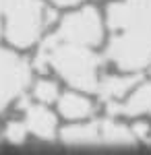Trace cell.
I'll return each mask as SVG.
<instances>
[{"mask_svg": "<svg viewBox=\"0 0 151 155\" xmlns=\"http://www.w3.org/2000/svg\"><path fill=\"white\" fill-rule=\"evenodd\" d=\"M31 79L29 62L15 52L0 50V112L11 104L15 97L23 93Z\"/></svg>", "mask_w": 151, "mask_h": 155, "instance_id": "cell-5", "label": "cell"}, {"mask_svg": "<svg viewBox=\"0 0 151 155\" xmlns=\"http://www.w3.org/2000/svg\"><path fill=\"white\" fill-rule=\"evenodd\" d=\"M108 58L122 71H141L151 62V29H128L108 46Z\"/></svg>", "mask_w": 151, "mask_h": 155, "instance_id": "cell-3", "label": "cell"}, {"mask_svg": "<svg viewBox=\"0 0 151 155\" xmlns=\"http://www.w3.org/2000/svg\"><path fill=\"white\" fill-rule=\"evenodd\" d=\"M133 132H135L137 137H145V134L149 132V126H147V124H135V126H133Z\"/></svg>", "mask_w": 151, "mask_h": 155, "instance_id": "cell-15", "label": "cell"}, {"mask_svg": "<svg viewBox=\"0 0 151 155\" xmlns=\"http://www.w3.org/2000/svg\"><path fill=\"white\" fill-rule=\"evenodd\" d=\"M33 93H35V99L39 104H52V101L58 99V87L52 81H39V83L35 85Z\"/></svg>", "mask_w": 151, "mask_h": 155, "instance_id": "cell-13", "label": "cell"}, {"mask_svg": "<svg viewBox=\"0 0 151 155\" xmlns=\"http://www.w3.org/2000/svg\"><path fill=\"white\" fill-rule=\"evenodd\" d=\"M108 23L116 31L151 29V0H124L110 4Z\"/></svg>", "mask_w": 151, "mask_h": 155, "instance_id": "cell-6", "label": "cell"}, {"mask_svg": "<svg viewBox=\"0 0 151 155\" xmlns=\"http://www.w3.org/2000/svg\"><path fill=\"white\" fill-rule=\"evenodd\" d=\"M54 4H58V6H70V4H77V2H81V0H52Z\"/></svg>", "mask_w": 151, "mask_h": 155, "instance_id": "cell-16", "label": "cell"}, {"mask_svg": "<svg viewBox=\"0 0 151 155\" xmlns=\"http://www.w3.org/2000/svg\"><path fill=\"white\" fill-rule=\"evenodd\" d=\"M4 12L6 37L19 48L35 44L44 25H48V8L42 0H11Z\"/></svg>", "mask_w": 151, "mask_h": 155, "instance_id": "cell-2", "label": "cell"}, {"mask_svg": "<svg viewBox=\"0 0 151 155\" xmlns=\"http://www.w3.org/2000/svg\"><path fill=\"white\" fill-rule=\"evenodd\" d=\"M56 37L69 44L77 46H97L102 41V21L95 8L87 6L81 8L79 12H72L69 17H64V21L60 23Z\"/></svg>", "mask_w": 151, "mask_h": 155, "instance_id": "cell-4", "label": "cell"}, {"mask_svg": "<svg viewBox=\"0 0 151 155\" xmlns=\"http://www.w3.org/2000/svg\"><path fill=\"white\" fill-rule=\"evenodd\" d=\"M6 6H8V0H0V12L4 11V8H6Z\"/></svg>", "mask_w": 151, "mask_h": 155, "instance_id": "cell-17", "label": "cell"}, {"mask_svg": "<svg viewBox=\"0 0 151 155\" xmlns=\"http://www.w3.org/2000/svg\"><path fill=\"white\" fill-rule=\"evenodd\" d=\"M62 141L69 145H97L102 143V122L77 124L62 130Z\"/></svg>", "mask_w": 151, "mask_h": 155, "instance_id": "cell-9", "label": "cell"}, {"mask_svg": "<svg viewBox=\"0 0 151 155\" xmlns=\"http://www.w3.org/2000/svg\"><path fill=\"white\" fill-rule=\"evenodd\" d=\"M58 107H60V114H64L70 120H83L87 116H91V112H93L91 101L81 95H77V93L62 95L58 101Z\"/></svg>", "mask_w": 151, "mask_h": 155, "instance_id": "cell-11", "label": "cell"}, {"mask_svg": "<svg viewBox=\"0 0 151 155\" xmlns=\"http://www.w3.org/2000/svg\"><path fill=\"white\" fill-rule=\"evenodd\" d=\"M139 81V77H104L97 85V93L104 101H116L120 97H124L135 87Z\"/></svg>", "mask_w": 151, "mask_h": 155, "instance_id": "cell-10", "label": "cell"}, {"mask_svg": "<svg viewBox=\"0 0 151 155\" xmlns=\"http://www.w3.org/2000/svg\"><path fill=\"white\" fill-rule=\"evenodd\" d=\"M137 139V134L133 128H128L124 124H118L112 120H104L102 122V143L108 145H133Z\"/></svg>", "mask_w": 151, "mask_h": 155, "instance_id": "cell-12", "label": "cell"}, {"mask_svg": "<svg viewBox=\"0 0 151 155\" xmlns=\"http://www.w3.org/2000/svg\"><path fill=\"white\" fill-rule=\"evenodd\" d=\"M25 106V124L29 132H33L39 139H54L56 132V118L52 112H48L44 106Z\"/></svg>", "mask_w": 151, "mask_h": 155, "instance_id": "cell-7", "label": "cell"}, {"mask_svg": "<svg viewBox=\"0 0 151 155\" xmlns=\"http://www.w3.org/2000/svg\"><path fill=\"white\" fill-rule=\"evenodd\" d=\"M110 114H126V116H139V114H151V83L139 87L124 104L108 101Z\"/></svg>", "mask_w": 151, "mask_h": 155, "instance_id": "cell-8", "label": "cell"}, {"mask_svg": "<svg viewBox=\"0 0 151 155\" xmlns=\"http://www.w3.org/2000/svg\"><path fill=\"white\" fill-rule=\"evenodd\" d=\"M35 66L39 71H46L48 66H52L72 87L83 89V91H97L99 58L91 50H87V46L69 44L52 35L42 44L37 58H35Z\"/></svg>", "mask_w": 151, "mask_h": 155, "instance_id": "cell-1", "label": "cell"}, {"mask_svg": "<svg viewBox=\"0 0 151 155\" xmlns=\"http://www.w3.org/2000/svg\"><path fill=\"white\" fill-rule=\"evenodd\" d=\"M27 132H29V128H27L25 122H11V124L6 126V130H4V137H6L11 143H23Z\"/></svg>", "mask_w": 151, "mask_h": 155, "instance_id": "cell-14", "label": "cell"}]
</instances>
